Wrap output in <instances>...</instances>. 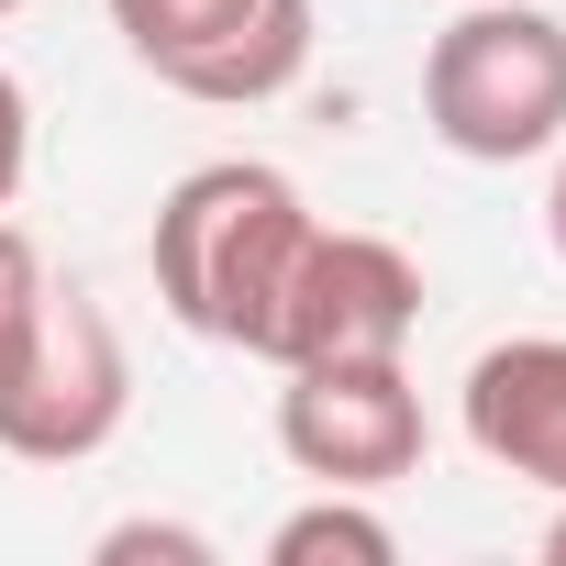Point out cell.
Segmentation results:
<instances>
[{
    "instance_id": "cell-3",
    "label": "cell",
    "mask_w": 566,
    "mask_h": 566,
    "mask_svg": "<svg viewBox=\"0 0 566 566\" xmlns=\"http://www.w3.org/2000/svg\"><path fill=\"white\" fill-rule=\"evenodd\" d=\"M134 411V356H123V323L90 301V290H56L12 345V367H0V455L23 467H90Z\"/></svg>"
},
{
    "instance_id": "cell-4",
    "label": "cell",
    "mask_w": 566,
    "mask_h": 566,
    "mask_svg": "<svg viewBox=\"0 0 566 566\" xmlns=\"http://www.w3.org/2000/svg\"><path fill=\"white\" fill-rule=\"evenodd\" d=\"M101 12L134 67L211 112H255L312 67V0H101Z\"/></svg>"
},
{
    "instance_id": "cell-2",
    "label": "cell",
    "mask_w": 566,
    "mask_h": 566,
    "mask_svg": "<svg viewBox=\"0 0 566 566\" xmlns=\"http://www.w3.org/2000/svg\"><path fill=\"white\" fill-rule=\"evenodd\" d=\"M422 123L467 167H522L566 145V23L533 0H467L422 56Z\"/></svg>"
},
{
    "instance_id": "cell-11",
    "label": "cell",
    "mask_w": 566,
    "mask_h": 566,
    "mask_svg": "<svg viewBox=\"0 0 566 566\" xmlns=\"http://www.w3.org/2000/svg\"><path fill=\"white\" fill-rule=\"evenodd\" d=\"M23 167H34V101H23L12 67H0V211L23 200Z\"/></svg>"
},
{
    "instance_id": "cell-9",
    "label": "cell",
    "mask_w": 566,
    "mask_h": 566,
    "mask_svg": "<svg viewBox=\"0 0 566 566\" xmlns=\"http://www.w3.org/2000/svg\"><path fill=\"white\" fill-rule=\"evenodd\" d=\"M90 555L101 566H211V533H189V522H112Z\"/></svg>"
},
{
    "instance_id": "cell-5",
    "label": "cell",
    "mask_w": 566,
    "mask_h": 566,
    "mask_svg": "<svg viewBox=\"0 0 566 566\" xmlns=\"http://www.w3.org/2000/svg\"><path fill=\"white\" fill-rule=\"evenodd\" d=\"M422 334V266L389 233L356 222H312L290 277H277V312H266V367H301V356H400Z\"/></svg>"
},
{
    "instance_id": "cell-14",
    "label": "cell",
    "mask_w": 566,
    "mask_h": 566,
    "mask_svg": "<svg viewBox=\"0 0 566 566\" xmlns=\"http://www.w3.org/2000/svg\"><path fill=\"white\" fill-rule=\"evenodd\" d=\"M12 12H23V0H0V23H12Z\"/></svg>"
},
{
    "instance_id": "cell-1",
    "label": "cell",
    "mask_w": 566,
    "mask_h": 566,
    "mask_svg": "<svg viewBox=\"0 0 566 566\" xmlns=\"http://www.w3.org/2000/svg\"><path fill=\"white\" fill-rule=\"evenodd\" d=\"M301 233H312V200H301L290 167H266V156H211V167H189V178L156 200V233H145L167 323L200 334V345L255 356Z\"/></svg>"
},
{
    "instance_id": "cell-13",
    "label": "cell",
    "mask_w": 566,
    "mask_h": 566,
    "mask_svg": "<svg viewBox=\"0 0 566 566\" xmlns=\"http://www.w3.org/2000/svg\"><path fill=\"white\" fill-rule=\"evenodd\" d=\"M544 555H555V566H566V500H555V522H544Z\"/></svg>"
},
{
    "instance_id": "cell-10",
    "label": "cell",
    "mask_w": 566,
    "mask_h": 566,
    "mask_svg": "<svg viewBox=\"0 0 566 566\" xmlns=\"http://www.w3.org/2000/svg\"><path fill=\"white\" fill-rule=\"evenodd\" d=\"M34 301H45V255H34V233H23V222H0V367H12V345H23Z\"/></svg>"
},
{
    "instance_id": "cell-7",
    "label": "cell",
    "mask_w": 566,
    "mask_h": 566,
    "mask_svg": "<svg viewBox=\"0 0 566 566\" xmlns=\"http://www.w3.org/2000/svg\"><path fill=\"white\" fill-rule=\"evenodd\" d=\"M467 444L566 500V334H511L467 367Z\"/></svg>"
},
{
    "instance_id": "cell-6",
    "label": "cell",
    "mask_w": 566,
    "mask_h": 566,
    "mask_svg": "<svg viewBox=\"0 0 566 566\" xmlns=\"http://www.w3.org/2000/svg\"><path fill=\"white\" fill-rule=\"evenodd\" d=\"M277 455L312 489H389L422 467V389L400 356H301L277 367Z\"/></svg>"
},
{
    "instance_id": "cell-12",
    "label": "cell",
    "mask_w": 566,
    "mask_h": 566,
    "mask_svg": "<svg viewBox=\"0 0 566 566\" xmlns=\"http://www.w3.org/2000/svg\"><path fill=\"white\" fill-rule=\"evenodd\" d=\"M544 233H555V255H566V167H555V189H544Z\"/></svg>"
},
{
    "instance_id": "cell-8",
    "label": "cell",
    "mask_w": 566,
    "mask_h": 566,
    "mask_svg": "<svg viewBox=\"0 0 566 566\" xmlns=\"http://www.w3.org/2000/svg\"><path fill=\"white\" fill-rule=\"evenodd\" d=\"M400 533L367 511V489H323L312 511H290L266 533V566H389Z\"/></svg>"
}]
</instances>
